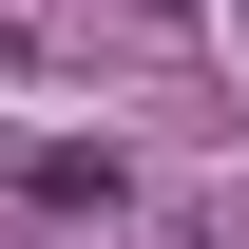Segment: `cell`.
Returning <instances> with one entry per match:
<instances>
[{"mask_svg":"<svg viewBox=\"0 0 249 249\" xmlns=\"http://www.w3.org/2000/svg\"><path fill=\"white\" fill-rule=\"evenodd\" d=\"M0 192H38V211H134V154H115V134H19Z\"/></svg>","mask_w":249,"mask_h":249,"instance_id":"cell-1","label":"cell"}]
</instances>
